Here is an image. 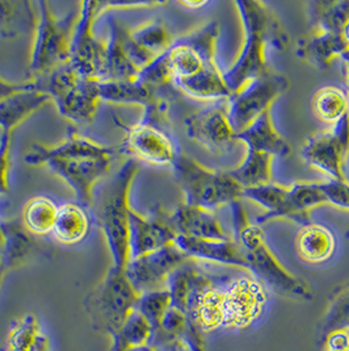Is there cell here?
<instances>
[{"mask_svg":"<svg viewBox=\"0 0 349 351\" xmlns=\"http://www.w3.org/2000/svg\"><path fill=\"white\" fill-rule=\"evenodd\" d=\"M235 7L246 40L234 64L223 73V80L231 94L237 93L248 80L272 71L266 56L268 47L283 51L290 41L281 21L266 3L237 0Z\"/></svg>","mask_w":349,"mask_h":351,"instance_id":"obj_1","label":"cell"},{"mask_svg":"<svg viewBox=\"0 0 349 351\" xmlns=\"http://www.w3.org/2000/svg\"><path fill=\"white\" fill-rule=\"evenodd\" d=\"M233 216V240L247 262V271L253 274L268 291L296 302H310L314 292L300 276L287 271L272 253L260 225L251 223L242 200L230 204Z\"/></svg>","mask_w":349,"mask_h":351,"instance_id":"obj_2","label":"cell"},{"mask_svg":"<svg viewBox=\"0 0 349 351\" xmlns=\"http://www.w3.org/2000/svg\"><path fill=\"white\" fill-rule=\"evenodd\" d=\"M140 171L138 160L129 158L104 186L96 216L111 252L113 267L125 270L130 261V191Z\"/></svg>","mask_w":349,"mask_h":351,"instance_id":"obj_3","label":"cell"},{"mask_svg":"<svg viewBox=\"0 0 349 351\" xmlns=\"http://www.w3.org/2000/svg\"><path fill=\"white\" fill-rule=\"evenodd\" d=\"M31 82L34 90L50 96L64 119L77 124L94 120L101 100L100 82L81 77L70 62Z\"/></svg>","mask_w":349,"mask_h":351,"instance_id":"obj_4","label":"cell"},{"mask_svg":"<svg viewBox=\"0 0 349 351\" xmlns=\"http://www.w3.org/2000/svg\"><path fill=\"white\" fill-rule=\"evenodd\" d=\"M171 167L187 206L213 212L242 200L243 187L229 171H213L183 153L179 154Z\"/></svg>","mask_w":349,"mask_h":351,"instance_id":"obj_5","label":"cell"},{"mask_svg":"<svg viewBox=\"0 0 349 351\" xmlns=\"http://www.w3.org/2000/svg\"><path fill=\"white\" fill-rule=\"evenodd\" d=\"M138 299L125 270L111 266L104 279L86 296L83 306L92 328L112 337L135 311Z\"/></svg>","mask_w":349,"mask_h":351,"instance_id":"obj_6","label":"cell"},{"mask_svg":"<svg viewBox=\"0 0 349 351\" xmlns=\"http://www.w3.org/2000/svg\"><path fill=\"white\" fill-rule=\"evenodd\" d=\"M168 103L163 97L144 107L142 120L127 129L124 150L130 158L158 166H172L180 152L167 120Z\"/></svg>","mask_w":349,"mask_h":351,"instance_id":"obj_7","label":"cell"},{"mask_svg":"<svg viewBox=\"0 0 349 351\" xmlns=\"http://www.w3.org/2000/svg\"><path fill=\"white\" fill-rule=\"evenodd\" d=\"M34 27L31 71L33 78L45 75L54 69L70 62L73 33L78 14L58 19L53 14L48 1H38Z\"/></svg>","mask_w":349,"mask_h":351,"instance_id":"obj_8","label":"cell"},{"mask_svg":"<svg viewBox=\"0 0 349 351\" xmlns=\"http://www.w3.org/2000/svg\"><path fill=\"white\" fill-rule=\"evenodd\" d=\"M218 36L220 24L210 21L174 41L171 48L160 56L171 82L188 80L217 67L216 45Z\"/></svg>","mask_w":349,"mask_h":351,"instance_id":"obj_9","label":"cell"},{"mask_svg":"<svg viewBox=\"0 0 349 351\" xmlns=\"http://www.w3.org/2000/svg\"><path fill=\"white\" fill-rule=\"evenodd\" d=\"M289 87V78L272 70L266 75L248 80L237 93L231 94L226 100L234 132L238 134L248 128L259 116L272 108L276 99L285 94Z\"/></svg>","mask_w":349,"mask_h":351,"instance_id":"obj_10","label":"cell"},{"mask_svg":"<svg viewBox=\"0 0 349 351\" xmlns=\"http://www.w3.org/2000/svg\"><path fill=\"white\" fill-rule=\"evenodd\" d=\"M270 303V291L253 274L229 278L224 285V329L244 332L263 319Z\"/></svg>","mask_w":349,"mask_h":351,"instance_id":"obj_11","label":"cell"},{"mask_svg":"<svg viewBox=\"0 0 349 351\" xmlns=\"http://www.w3.org/2000/svg\"><path fill=\"white\" fill-rule=\"evenodd\" d=\"M229 278L198 270L184 313L204 335L224 328V285Z\"/></svg>","mask_w":349,"mask_h":351,"instance_id":"obj_12","label":"cell"},{"mask_svg":"<svg viewBox=\"0 0 349 351\" xmlns=\"http://www.w3.org/2000/svg\"><path fill=\"white\" fill-rule=\"evenodd\" d=\"M97 1L80 3L79 15L73 33L70 64L84 78L101 80L105 66L107 43L94 33Z\"/></svg>","mask_w":349,"mask_h":351,"instance_id":"obj_13","label":"cell"},{"mask_svg":"<svg viewBox=\"0 0 349 351\" xmlns=\"http://www.w3.org/2000/svg\"><path fill=\"white\" fill-rule=\"evenodd\" d=\"M227 110V100L221 99L207 108L188 116L185 119L187 136L214 154L231 152L238 141Z\"/></svg>","mask_w":349,"mask_h":351,"instance_id":"obj_14","label":"cell"},{"mask_svg":"<svg viewBox=\"0 0 349 351\" xmlns=\"http://www.w3.org/2000/svg\"><path fill=\"white\" fill-rule=\"evenodd\" d=\"M188 259L190 258L174 243L157 252L130 259L125 275L138 295L160 291L167 287L171 272Z\"/></svg>","mask_w":349,"mask_h":351,"instance_id":"obj_15","label":"cell"},{"mask_svg":"<svg viewBox=\"0 0 349 351\" xmlns=\"http://www.w3.org/2000/svg\"><path fill=\"white\" fill-rule=\"evenodd\" d=\"M112 156L103 157H74L48 160L45 165L55 176L75 192L78 203L91 207L94 203V190L97 182L111 171Z\"/></svg>","mask_w":349,"mask_h":351,"instance_id":"obj_16","label":"cell"},{"mask_svg":"<svg viewBox=\"0 0 349 351\" xmlns=\"http://www.w3.org/2000/svg\"><path fill=\"white\" fill-rule=\"evenodd\" d=\"M130 259L174 245L177 237L170 213L157 207L147 216L131 208L130 216Z\"/></svg>","mask_w":349,"mask_h":351,"instance_id":"obj_17","label":"cell"},{"mask_svg":"<svg viewBox=\"0 0 349 351\" xmlns=\"http://www.w3.org/2000/svg\"><path fill=\"white\" fill-rule=\"evenodd\" d=\"M127 50L131 61L142 71L174 44L172 34L159 20L147 21L127 31Z\"/></svg>","mask_w":349,"mask_h":351,"instance_id":"obj_18","label":"cell"},{"mask_svg":"<svg viewBox=\"0 0 349 351\" xmlns=\"http://www.w3.org/2000/svg\"><path fill=\"white\" fill-rule=\"evenodd\" d=\"M301 157L306 165L324 173L330 179L347 180L343 163L348 154L331 130L320 132L310 137L302 147Z\"/></svg>","mask_w":349,"mask_h":351,"instance_id":"obj_19","label":"cell"},{"mask_svg":"<svg viewBox=\"0 0 349 351\" xmlns=\"http://www.w3.org/2000/svg\"><path fill=\"white\" fill-rule=\"evenodd\" d=\"M177 236L211 241H233L226 233L217 216L204 208L180 204L170 213Z\"/></svg>","mask_w":349,"mask_h":351,"instance_id":"obj_20","label":"cell"},{"mask_svg":"<svg viewBox=\"0 0 349 351\" xmlns=\"http://www.w3.org/2000/svg\"><path fill=\"white\" fill-rule=\"evenodd\" d=\"M242 199L253 200L267 210L266 213L257 216L255 220V223L260 226L274 219H289L301 225L311 221L310 216L302 215L293 207L287 189L274 183L253 187V189H243Z\"/></svg>","mask_w":349,"mask_h":351,"instance_id":"obj_21","label":"cell"},{"mask_svg":"<svg viewBox=\"0 0 349 351\" xmlns=\"http://www.w3.org/2000/svg\"><path fill=\"white\" fill-rule=\"evenodd\" d=\"M112 156V149L99 144L94 140L80 136L75 130H70L66 140L54 146L33 145L25 154L24 160L28 165L38 166L45 165L48 160L58 158H74V157H103Z\"/></svg>","mask_w":349,"mask_h":351,"instance_id":"obj_22","label":"cell"},{"mask_svg":"<svg viewBox=\"0 0 349 351\" xmlns=\"http://www.w3.org/2000/svg\"><path fill=\"white\" fill-rule=\"evenodd\" d=\"M174 245L193 261L234 266L247 271V262L238 245L233 241L201 240L177 236Z\"/></svg>","mask_w":349,"mask_h":351,"instance_id":"obj_23","label":"cell"},{"mask_svg":"<svg viewBox=\"0 0 349 351\" xmlns=\"http://www.w3.org/2000/svg\"><path fill=\"white\" fill-rule=\"evenodd\" d=\"M294 243L298 256L310 265L330 262L337 250V239L333 229L313 221L302 225Z\"/></svg>","mask_w":349,"mask_h":351,"instance_id":"obj_24","label":"cell"},{"mask_svg":"<svg viewBox=\"0 0 349 351\" xmlns=\"http://www.w3.org/2000/svg\"><path fill=\"white\" fill-rule=\"evenodd\" d=\"M127 27H124L120 21H109V40L107 41L105 66L100 82L138 80L141 70L130 58L127 50Z\"/></svg>","mask_w":349,"mask_h":351,"instance_id":"obj_25","label":"cell"},{"mask_svg":"<svg viewBox=\"0 0 349 351\" xmlns=\"http://www.w3.org/2000/svg\"><path fill=\"white\" fill-rule=\"evenodd\" d=\"M235 138L244 143L247 150L267 153L274 158H285L292 153V146L273 125L270 110L259 116L248 128L238 133Z\"/></svg>","mask_w":349,"mask_h":351,"instance_id":"obj_26","label":"cell"},{"mask_svg":"<svg viewBox=\"0 0 349 351\" xmlns=\"http://www.w3.org/2000/svg\"><path fill=\"white\" fill-rule=\"evenodd\" d=\"M51 101L50 96L40 93L31 87L17 91L12 95L0 100V128L1 133H11L24 120L32 116L34 112L41 110Z\"/></svg>","mask_w":349,"mask_h":351,"instance_id":"obj_27","label":"cell"},{"mask_svg":"<svg viewBox=\"0 0 349 351\" xmlns=\"http://www.w3.org/2000/svg\"><path fill=\"white\" fill-rule=\"evenodd\" d=\"M348 48L343 34L310 32L298 41L296 54L317 69L326 70L330 67L333 58L340 57Z\"/></svg>","mask_w":349,"mask_h":351,"instance_id":"obj_28","label":"cell"},{"mask_svg":"<svg viewBox=\"0 0 349 351\" xmlns=\"http://www.w3.org/2000/svg\"><path fill=\"white\" fill-rule=\"evenodd\" d=\"M91 232V217L79 203H64L57 215L53 237L64 246H74L86 240Z\"/></svg>","mask_w":349,"mask_h":351,"instance_id":"obj_29","label":"cell"},{"mask_svg":"<svg viewBox=\"0 0 349 351\" xmlns=\"http://www.w3.org/2000/svg\"><path fill=\"white\" fill-rule=\"evenodd\" d=\"M310 32L343 34L349 21V0H313L307 3Z\"/></svg>","mask_w":349,"mask_h":351,"instance_id":"obj_30","label":"cell"},{"mask_svg":"<svg viewBox=\"0 0 349 351\" xmlns=\"http://www.w3.org/2000/svg\"><path fill=\"white\" fill-rule=\"evenodd\" d=\"M172 86L177 93L198 100L217 101L231 96V91L226 86L223 73L218 66L188 80H174Z\"/></svg>","mask_w":349,"mask_h":351,"instance_id":"obj_31","label":"cell"},{"mask_svg":"<svg viewBox=\"0 0 349 351\" xmlns=\"http://www.w3.org/2000/svg\"><path fill=\"white\" fill-rule=\"evenodd\" d=\"M100 99L113 104L143 106L151 104L157 96V91L140 80H107L100 82Z\"/></svg>","mask_w":349,"mask_h":351,"instance_id":"obj_32","label":"cell"},{"mask_svg":"<svg viewBox=\"0 0 349 351\" xmlns=\"http://www.w3.org/2000/svg\"><path fill=\"white\" fill-rule=\"evenodd\" d=\"M1 232L4 236V245L0 252V258L5 271L18 266L34 249L33 234H31L23 223L16 220L0 221Z\"/></svg>","mask_w":349,"mask_h":351,"instance_id":"obj_33","label":"cell"},{"mask_svg":"<svg viewBox=\"0 0 349 351\" xmlns=\"http://www.w3.org/2000/svg\"><path fill=\"white\" fill-rule=\"evenodd\" d=\"M274 157L261 153L247 150L246 158L234 170H230L233 176L243 189H253L272 183V165Z\"/></svg>","mask_w":349,"mask_h":351,"instance_id":"obj_34","label":"cell"},{"mask_svg":"<svg viewBox=\"0 0 349 351\" xmlns=\"http://www.w3.org/2000/svg\"><path fill=\"white\" fill-rule=\"evenodd\" d=\"M335 330H349V282L333 289L328 298L327 309L319 324V345Z\"/></svg>","mask_w":349,"mask_h":351,"instance_id":"obj_35","label":"cell"},{"mask_svg":"<svg viewBox=\"0 0 349 351\" xmlns=\"http://www.w3.org/2000/svg\"><path fill=\"white\" fill-rule=\"evenodd\" d=\"M37 17L32 3L18 0H0V36L16 37L36 27Z\"/></svg>","mask_w":349,"mask_h":351,"instance_id":"obj_36","label":"cell"},{"mask_svg":"<svg viewBox=\"0 0 349 351\" xmlns=\"http://www.w3.org/2000/svg\"><path fill=\"white\" fill-rule=\"evenodd\" d=\"M60 207L47 196H36L23 208L21 221L33 236H47L53 232Z\"/></svg>","mask_w":349,"mask_h":351,"instance_id":"obj_37","label":"cell"},{"mask_svg":"<svg viewBox=\"0 0 349 351\" xmlns=\"http://www.w3.org/2000/svg\"><path fill=\"white\" fill-rule=\"evenodd\" d=\"M154 329L142 315L134 311L125 324L112 335L111 351H129L150 346Z\"/></svg>","mask_w":349,"mask_h":351,"instance_id":"obj_38","label":"cell"},{"mask_svg":"<svg viewBox=\"0 0 349 351\" xmlns=\"http://www.w3.org/2000/svg\"><path fill=\"white\" fill-rule=\"evenodd\" d=\"M311 110L318 119L333 125L349 112L348 96L340 87H322L311 99Z\"/></svg>","mask_w":349,"mask_h":351,"instance_id":"obj_39","label":"cell"},{"mask_svg":"<svg viewBox=\"0 0 349 351\" xmlns=\"http://www.w3.org/2000/svg\"><path fill=\"white\" fill-rule=\"evenodd\" d=\"M171 305H172L171 295L166 288V289L146 292L140 295L135 311L140 312L155 330L158 329L161 319H164Z\"/></svg>","mask_w":349,"mask_h":351,"instance_id":"obj_40","label":"cell"},{"mask_svg":"<svg viewBox=\"0 0 349 351\" xmlns=\"http://www.w3.org/2000/svg\"><path fill=\"white\" fill-rule=\"evenodd\" d=\"M293 207L305 216H310V209L328 203L320 183L297 182L287 189Z\"/></svg>","mask_w":349,"mask_h":351,"instance_id":"obj_41","label":"cell"},{"mask_svg":"<svg viewBox=\"0 0 349 351\" xmlns=\"http://www.w3.org/2000/svg\"><path fill=\"white\" fill-rule=\"evenodd\" d=\"M320 187L324 192L330 204L335 207L349 209V183L347 180H333L328 179L324 183H320Z\"/></svg>","mask_w":349,"mask_h":351,"instance_id":"obj_42","label":"cell"},{"mask_svg":"<svg viewBox=\"0 0 349 351\" xmlns=\"http://www.w3.org/2000/svg\"><path fill=\"white\" fill-rule=\"evenodd\" d=\"M10 149L11 133H1L0 136V196L8 193V171H10Z\"/></svg>","mask_w":349,"mask_h":351,"instance_id":"obj_43","label":"cell"},{"mask_svg":"<svg viewBox=\"0 0 349 351\" xmlns=\"http://www.w3.org/2000/svg\"><path fill=\"white\" fill-rule=\"evenodd\" d=\"M327 351H347L349 349V330H335L323 342Z\"/></svg>","mask_w":349,"mask_h":351,"instance_id":"obj_44","label":"cell"},{"mask_svg":"<svg viewBox=\"0 0 349 351\" xmlns=\"http://www.w3.org/2000/svg\"><path fill=\"white\" fill-rule=\"evenodd\" d=\"M331 132L349 156V112L333 124Z\"/></svg>","mask_w":349,"mask_h":351,"instance_id":"obj_45","label":"cell"},{"mask_svg":"<svg viewBox=\"0 0 349 351\" xmlns=\"http://www.w3.org/2000/svg\"><path fill=\"white\" fill-rule=\"evenodd\" d=\"M31 84H32L31 80H27V82H23V83H14V82H8V80L0 78V100L7 97V96L15 94L17 91H21V90H25V88L31 87Z\"/></svg>","mask_w":349,"mask_h":351,"instance_id":"obj_46","label":"cell"},{"mask_svg":"<svg viewBox=\"0 0 349 351\" xmlns=\"http://www.w3.org/2000/svg\"><path fill=\"white\" fill-rule=\"evenodd\" d=\"M179 4L187 10H192V11H197V10H201L204 7H207L210 4V1L207 0H198V1H191V0H187V1H179Z\"/></svg>","mask_w":349,"mask_h":351,"instance_id":"obj_47","label":"cell"},{"mask_svg":"<svg viewBox=\"0 0 349 351\" xmlns=\"http://www.w3.org/2000/svg\"><path fill=\"white\" fill-rule=\"evenodd\" d=\"M340 58H341V61L346 64V67L349 69V48L340 56Z\"/></svg>","mask_w":349,"mask_h":351,"instance_id":"obj_48","label":"cell"},{"mask_svg":"<svg viewBox=\"0 0 349 351\" xmlns=\"http://www.w3.org/2000/svg\"><path fill=\"white\" fill-rule=\"evenodd\" d=\"M343 37H344V40L347 41V44L349 45V21L346 24V27L343 29Z\"/></svg>","mask_w":349,"mask_h":351,"instance_id":"obj_49","label":"cell"},{"mask_svg":"<svg viewBox=\"0 0 349 351\" xmlns=\"http://www.w3.org/2000/svg\"><path fill=\"white\" fill-rule=\"evenodd\" d=\"M129 351H157L154 348L151 346H143V348H138V349H133V350Z\"/></svg>","mask_w":349,"mask_h":351,"instance_id":"obj_50","label":"cell"},{"mask_svg":"<svg viewBox=\"0 0 349 351\" xmlns=\"http://www.w3.org/2000/svg\"><path fill=\"white\" fill-rule=\"evenodd\" d=\"M4 272H5V269H4V266H3V262H1V258H0V286H1V280H3Z\"/></svg>","mask_w":349,"mask_h":351,"instance_id":"obj_51","label":"cell"},{"mask_svg":"<svg viewBox=\"0 0 349 351\" xmlns=\"http://www.w3.org/2000/svg\"><path fill=\"white\" fill-rule=\"evenodd\" d=\"M3 245H4V236H3V232H1V226H0V252L3 249Z\"/></svg>","mask_w":349,"mask_h":351,"instance_id":"obj_52","label":"cell"},{"mask_svg":"<svg viewBox=\"0 0 349 351\" xmlns=\"http://www.w3.org/2000/svg\"><path fill=\"white\" fill-rule=\"evenodd\" d=\"M346 86H347V91L349 93V69H347V83H346Z\"/></svg>","mask_w":349,"mask_h":351,"instance_id":"obj_53","label":"cell"},{"mask_svg":"<svg viewBox=\"0 0 349 351\" xmlns=\"http://www.w3.org/2000/svg\"><path fill=\"white\" fill-rule=\"evenodd\" d=\"M346 237H347V239H349V229L348 230H347V233H346Z\"/></svg>","mask_w":349,"mask_h":351,"instance_id":"obj_54","label":"cell"},{"mask_svg":"<svg viewBox=\"0 0 349 351\" xmlns=\"http://www.w3.org/2000/svg\"><path fill=\"white\" fill-rule=\"evenodd\" d=\"M347 351H349V349H348V350H347Z\"/></svg>","mask_w":349,"mask_h":351,"instance_id":"obj_55","label":"cell"}]
</instances>
